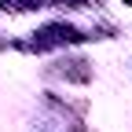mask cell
I'll return each instance as SVG.
<instances>
[{
    "label": "cell",
    "mask_w": 132,
    "mask_h": 132,
    "mask_svg": "<svg viewBox=\"0 0 132 132\" xmlns=\"http://www.w3.org/2000/svg\"><path fill=\"white\" fill-rule=\"evenodd\" d=\"M128 4H132V0H128Z\"/></svg>",
    "instance_id": "obj_1"
}]
</instances>
